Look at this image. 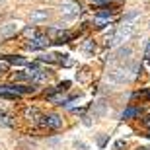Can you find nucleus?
I'll return each instance as SVG.
<instances>
[{
  "instance_id": "5",
  "label": "nucleus",
  "mask_w": 150,
  "mask_h": 150,
  "mask_svg": "<svg viewBox=\"0 0 150 150\" xmlns=\"http://www.w3.org/2000/svg\"><path fill=\"white\" fill-rule=\"evenodd\" d=\"M20 25H22L20 22H10V23H6L4 28L0 29V35H2V37H12V35H16L18 31H20Z\"/></svg>"
},
{
  "instance_id": "20",
  "label": "nucleus",
  "mask_w": 150,
  "mask_h": 150,
  "mask_svg": "<svg viewBox=\"0 0 150 150\" xmlns=\"http://www.w3.org/2000/svg\"><path fill=\"white\" fill-rule=\"evenodd\" d=\"M6 72V62H0V76Z\"/></svg>"
},
{
  "instance_id": "2",
  "label": "nucleus",
  "mask_w": 150,
  "mask_h": 150,
  "mask_svg": "<svg viewBox=\"0 0 150 150\" xmlns=\"http://www.w3.org/2000/svg\"><path fill=\"white\" fill-rule=\"evenodd\" d=\"M41 125L49 129H61L62 127V119L55 113H49V115H41Z\"/></svg>"
},
{
  "instance_id": "14",
  "label": "nucleus",
  "mask_w": 150,
  "mask_h": 150,
  "mask_svg": "<svg viewBox=\"0 0 150 150\" xmlns=\"http://www.w3.org/2000/svg\"><path fill=\"white\" fill-rule=\"evenodd\" d=\"M133 98L134 100H150V90H144V92H134L133 94Z\"/></svg>"
},
{
  "instance_id": "19",
  "label": "nucleus",
  "mask_w": 150,
  "mask_h": 150,
  "mask_svg": "<svg viewBox=\"0 0 150 150\" xmlns=\"http://www.w3.org/2000/svg\"><path fill=\"white\" fill-rule=\"evenodd\" d=\"M68 86H70V82H62V84H59V88H57V90H59V92H62V90H67Z\"/></svg>"
},
{
  "instance_id": "22",
  "label": "nucleus",
  "mask_w": 150,
  "mask_h": 150,
  "mask_svg": "<svg viewBox=\"0 0 150 150\" xmlns=\"http://www.w3.org/2000/svg\"><path fill=\"white\" fill-rule=\"evenodd\" d=\"M90 2H94V4H105L107 0H90Z\"/></svg>"
},
{
  "instance_id": "8",
  "label": "nucleus",
  "mask_w": 150,
  "mask_h": 150,
  "mask_svg": "<svg viewBox=\"0 0 150 150\" xmlns=\"http://www.w3.org/2000/svg\"><path fill=\"white\" fill-rule=\"evenodd\" d=\"M31 22H45V20H47V18H49V14H47V10H37V12H31Z\"/></svg>"
},
{
  "instance_id": "16",
  "label": "nucleus",
  "mask_w": 150,
  "mask_h": 150,
  "mask_svg": "<svg viewBox=\"0 0 150 150\" xmlns=\"http://www.w3.org/2000/svg\"><path fill=\"white\" fill-rule=\"evenodd\" d=\"M14 80H18V82H23V80H31L29 78V72L25 74V72H18V74H14Z\"/></svg>"
},
{
  "instance_id": "18",
  "label": "nucleus",
  "mask_w": 150,
  "mask_h": 150,
  "mask_svg": "<svg viewBox=\"0 0 150 150\" xmlns=\"http://www.w3.org/2000/svg\"><path fill=\"white\" fill-rule=\"evenodd\" d=\"M84 49H86V53H92V51H96V45L92 41H88V43L84 45Z\"/></svg>"
},
{
  "instance_id": "23",
  "label": "nucleus",
  "mask_w": 150,
  "mask_h": 150,
  "mask_svg": "<svg viewBox=\"0 0 150 150\" xmlns=\"http://www.w3.org/2000/svg\"><path fill=\"white\" fill-rule=\"evenodd\" d=\"M144 125H146V127H150V115H146V119H144Z\"/></svg>"
},
{
  "instance_id": "3",
  "label": "nucleus",
  "mask_w": 150,
  "mask_h": 150,
  "mask_svg": "<svg viewBox=\"0 0 150 150\" xmlns=\"http://www.w3.org/2000/svg\"><path fill=\"white\" fill-rule=\"evenodd\" d=\"M49 37L47 35H35V37L29 39V43H28V49L31 51H37V49H45V47H49Z\"/></svg>"
},
{
  "instance_id": "24",
  "label": "nucleus",
  "mask_w": 150,
  "mask_h": 150,
  "mask_svg": "<svg viewBox=\"0 0 150 150\" xmlns=\"http://www.w3.org/2000/svg\"><path fill=\"white\" fill-rule=\"evenodd\" d=\"M137 150H150V148H146V146H139Z\"/></svg>"
},
{
  "instance_id": "17",
  "label": "nucleus",
  "mask_w": 150,
  "mask_h": 150,
  "mask_svg": "<svg viewBox=\"0 0 150 150\" xmlns=\"http://www.w3.org/2000/svg\"><path fill=\"white\" fill-rule=\"evenodd\" d=\"M125 146H127L125 140H117L115 144H113V150H121V148H125Z\"/></svg>"
},
{
  "instance_id": "7",
  "label": "nucleus",
  "mask_w": 150,
  "mask_h": 150,
  "mask_svg": "<svg viewBox=\"0 0 150 150\" xmlns=\"http://www.w3.org/2000/svg\"><path fill=\"white\" fill-rule=\"evenodd\" d=\"M2 59H4L6 62H12V64H20V67L28 64V61H25L23 57H20V55H4Z\"/></svg>"
},
{
  "instance_id": "10",
  "label": "nucleus",
  "mask_w": 150,
  "mask_h": 150,
  "mask_svg": "<svg viewBox=\"0 0 150 150\" xmlns=\"http://www.w3.org/2000/svg\"><path fill=\"white\" fill-rule=\"evenodd\" d=\"M14 92H18V94L22 96V94H33L35 88H29V86H18V84H14V86H10Z\"/></svg>"
},
{
  "instance_id": "1",
  "label": "nucleus",
  "mask_w": 150,
  "mask_h": 150,
  "mask_svg": "<svg viewBox=\"0 0 150 150\" xmlns=\"http://www.w3.org/2000/svg\"><path fill=\"white\" fill-rule=\"evenodd\" d=\"M133 29H134V25H131V23H125V25H121V28L117 29V33L113 35L111 45H113V47H117V45H121L123 41H127V39L131 37V33H133Z\"/></svg>"
},
{
  "instance_id": "4",
  "label": "nucleus",
  "mask_w": 150,
  "mask_h": 150,
  "mask_svg": "<svg viewBox=\"0 0 150 150\" xmlns=\"http://www.w3.org/2000/svg\"><path fill=\"white\" fill-rule=\"evenodd\" d=\"M78 12H80V4L78 2H62L61 4V14H64L68 18L76 16Z\"/></svg>"
},
{
  "instance_id": "11",
  "label": "nucleus",
  "mask_w": 150,
  "mask_h": 150,
  "mask_svg": "<svg viewBox=\"0 0 150 150\" xmlns=\"http://www.w3.org/2000/svg\"><path fill=\"white\" fill-rule=\"evenodd\" d=\"M137 115H140L139 107H129V109L123 111V119H131V117H137Z\"/></svg>"
},
{
  "instance_id": "15",
  "label": "nucleus",
  "mask_w": 150,
  "mask_h": 150,
  "mask_svg": "<svg viewBox=\"0 0 150 150\" xmlns=\"http://www.w3.org/2000/svg\"><path fill=\"white\" fill-rule=\"evenodd\" d=\"M0 123H2V125H6V127H12V125H14V123H12V119L6 115V113H0Z\"/></svg>"
},
{
  "instance_id": "12",
  "label": "nucleus",
  "mask_w": 150,
  "mask_h": 150,
  "mask_svg": "<svg viewBox=\"0 0 150 150\" xmlns=\"http://www.w3.org/2000/svg\"><path fill=\"white\" fill-rule=\"evenodd\" d=\"M59 55H43V57H39V61H43V62H61V59H57Z\"/></svg>"
},
{
  "instance_id": "9",
  "label": "nucleus",
  "mask_w": 150,
  "mask_h": 150,
  "mask_svg": "<svg viewBox=\"0 0 150 150\" xmlns=\"http://www.w3.org/2000/svg\"><path fill=\"white\" fill-rule=\"evenodd\" d=\"M29 78H31L33 82H45V80H47V72H43V70H37V68H35L33 72H29Z\"/></svg>"
},
{
  "instance_id": "13",
  "label": "nucleus",
  "mask_w": 150,
  "mask_h": 150,
  "mask_svg": "<svg viewBox=\"0 0 150 150\" xmlns=\"http://www.w3.org/2000/svg\"><path fill=\"white\" fill-rule=\"evenodd\" d=\"M25 115H28V119H33V121L37 119V117L41 119V113H39V109H35V107H31V109H28V111H25Z\"/></svg>"
},
{
  "instance_id": "6",
  "label": "nucleus",
  "mask_w": 150,
  "mask_h": 150,
  "mask_svg": "<svg viewBox=\"0 0 150 150\" xmlns=\"http://www.w3.org/2000/svg\"><path fill=\"white\" fill-rule=\"evenodd\" d=\"M0 98H4V100H18L20 94L14 92L10 86H0Z\"/></svg>"
},
{
  "instance_id": "21",
  "label": "nucleus",
  "mask_w": 150,
  "mask_h": 150,
  "mask_svg": "<svg viewBox=\"0 0 150 150\" xmlns=\"http://www.w3.org/2000/svg\"><path fill=\"white\" fill-rule=\"evenodd\" d=\"M144 57H146V59H150V41H148V45H146V51H144Z\"/></svg>"
}]
</instances>
